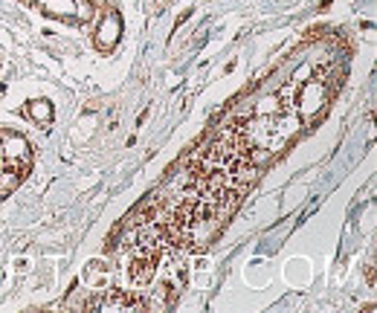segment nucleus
Instances as JSON below:
<instances>
[{"mask_svg": "<svg viewBox=\"0 0 377 313\" xmlns=\"http://www.w3.org/2000/svg\"><path fill=\"white\" fill-rule=\"evenodd\" d=\"M32 165V148L21 133L0 130V197L21 186Z\"/></svg>", "mask_w": 377, "mask_h": 313, "instance_id": "nucleus-1", "label": "nucleus"}, {"mask_svg": "<svg viewBox=\"0 0 377 313\" xmlns=\"http://www.w3.org/2000/svg\"><path fill=\"white\" fill-rule=\"evenodd\" d=\"M116 38H119V18L113 15L110 18V29L102 24V29H99V50H110L113 44H116Z\"/></svg>", "mask_w": 377, "mask_h": 313, "instance_id": "nucleus-2", "label": "nucleus"}, {"mask_svg": "<svg viewBox=\"0 0 377 313\" xmlns=\"http://www.w3.org/2000/svg\"><path fill=\"white\" fill-rule=\"evenodd\" d=\"M29 113H32V119H41V122H50V116H53V107H50L47 102H32Z\"/></svg>", "mask_w": 377, "mask_h": 313, "instance_id": "nucleus-3", "label": "nucleus"}]
</instances>
